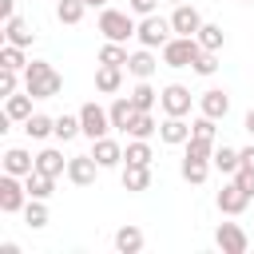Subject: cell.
Instances as JSON below:
<instances>
[{"label":"cell","mask_w":254,"mask_h":254,"mask_svg":"<svg viewBox=\"0 0 254 254\" xmlns=\"http://www.w3.org/2000/svg\"><path fill=\"white\" fill-rule=\"evenodd\" d=\"M24 91H32L36 99H52V95L64 91V75L48 60H28V67H24Z\"/></svg>","instance_id":"1"},{"label":"cell","mask_w":254,"mask_h":254,"mask_svg":"<svg viewBox=\"0 0 254 254\" xmlns=\"http://www.w3.org/2000/svg\"><path fill=\"white\" fill-rule=\"evenodd\" d=\"M202 52H206V48L198 44V36H171V40L159 48V56H163L167 67H194V60H198Z\"/></svg>","instance_id":"2"},{"label":"cell","mask_w":254,"mask_h":254,"mask_svg":"<svg viewBox=\"0 0 254 254\" xmlns=\"http://www.w3.org/2000/svg\"><path fill=\"white\" fill-rule=\"evenodd\" d=\"M99 32L103 40H115V44H127L135 32H139V20L135 12H119V8H99Z\"/></svg>","instance_id":"3"},{"label":"cell","mask_w":254,"mask_h":254,"mask_svg":"<svg viewBox=\"0 0 254 254\" xmlns=\"http://www.w3.org/2000/svg\"><path fill=\"white\" fill-rule=\"evenodd\" d=\"M171 36H175V28H171V16H167V20H163L159 12H151V16H139V32H135V40H139L143 48H155V52H159V48H163Z\"/></svg>","instance_id":"4"},{"label":"cell","mask_w":254,"mask_h":254,"mask_svg":"<svg viewBox=\"0 0 254 254\" xmlns=\"http://www.w3.org/2000/svg\"><path fill=\"white\" fill-rule=\"evenodd\" d=\"M28 206V187L20 175H0V214H24Z\"/></svg>","instance_id":"5"},{"label":"cell","mask_w":254,"mask_h":254,"mask_svg":"<svg viewBox=\"0 0 254 254\" xmlns=\"http://www.w3.org/2000/svg\"><path fill=\"white\" fill-rule=\"evenodd\" d=\"M79 127H83V135L95 143V139H103L107 131H111V115H107V107H99L95 99H87L83 107H79Z\"/></svg>","instance_id":"6"},{"label":"cell","mask_w":254,"mask_h":254,"mask_svg":"<svg viewBox=\"0 0 254 254\" xmlns=\"http://www.w3.org/2000/svg\"><path fill=\"white\" fill-rule=\"evenodd\" d=\"M190 103H194V95H190V87H183V83H167V87L159 91L163 115H190Z\"/></svg>","instance_id":"7"},{"label":"cell","mask_w":254,"mask_h":254,"mask_svg":"<svg viewBox=\"0 0 254 254\" xmlns=\"http://www.w3.org/2000/svg\"><path fill=\"white\" fill-rule=\"evenodd\" d=\"M214 246H218L222 254H246L250 238H246V230H242L238 222H218V230H214Z\"/></svg>","instance_id":"8"},{"label":"cell","mask_w":254,"mask_h":254,"mask_svg":"<svg viewBox=\"0 0 254 254\" xmlns=\"http://www.w3.org/2000/svg\"><path fill=\"white\" fill-rule=\"evenodd\" d=\"M206 20H202V12L187 0V4H175V12H171V28H175V36H198V28H202Z\"/></svg>","instance_id":"9"},{"label":"cell","mask_w":254,"mask_h":254,"mask_svg":"<svg viewBox=\"0 0 254 254\" xmlns=\"http://www.w3.org/2000/svg\"><path fill=\"white\" fill-rule=\"evenodd\" d=\"M99 171H103V167L95 163V155H71V159H67V179H71L75 187H91Z\"/></svg>","instance_id":"10"},{"label":"cell","mask_w":254,"mask_h":254,"mask_svg":"<svg viewBox=\"0 0 254 254\" xmlns=\"http://www.w3.org/2000/svg\"><path fill=\"white\" fill-rule=\"evenodd\" d=\"M159 139H163L167 147H183V143L190 139V123H187V115H163V123H159Z\"/></svg>","instance_id":"11"},{"label":"cell","mask_w":254,"mask_h":254,"mask_svg":"<svg viewBox=\"0 0 254 254\" xmlns=\"http://www.w3.org/2000/svg\"><path fill=\"white\" fill-rule=\"evenodd\" d=\"M214 202H218V210H222V214H242V210L250 206V194H246V190L230 179V183L218 190V198H214Z\"/></svg>","instance_id":"12"},{"label":"cell","mask_w":254,"mask_h":254,"mask_svg":"<svg viewBox=\"0 0 254 254\" xmlns=\"http://www.w3.org/2000/svg\"><path fill=\"white\" fill-rule=\"evenodd\" d=\"M198 111L210 115V119H226V111H230V95H226L222 87H206V91L198 95Z\"/></svg>","instance_id":"13"},{"label":"cell","mask_w":254,"mask_h":254,"mask_svg":"<svg viewBox=\"0 0 254 254\" xmlns=\"http://www.w3.org/2000/svg\"><path fill=\"white\" fill-rule=\"evenodd\" d=\"M155 67H159L155 48H143V44H139V52H131V60H127V71H131L135 79H151V75H155Z\"/></svg>","instance_id":"14"},{"label":"cell","mask_w":254,"mask_h":254,"mask_svg":"<svg viewBox=\"0 0 254 254\" xmlns=\"http://www.w3.org/2000/svg\"><path fill=\"white\" fill-rule=\"evenodd\" d=\"M135 111H139V107L131 103V95H115V99H111V107H107V115H111V127L127 135V127H131Z\"/></svg>","instance_id":"15"},{"label":"cell","mask_w":254,"mask_h":254,"mask_svg":"<svg viewBox=\"0 0 254 254\" xmlns=\"http://www.w3.org/2000/svg\"><path fill=\"white\" fill-rule=\"evenodd\" d=\"M91 155H95V163H99L103 171H111V167H119V163H123V147H119L115 139H107V135L91 143Z\"/></svg>","instance_id":"16"},{"label":"cell","mask_w":254,"mask_h":254,"mask_svg":"<svg viewBox=\"0 0 254 254\" xmlns=\"http://www.w3.org/2000/svg\"><path fill=\"white\" fill-rule=\"evenodd\" d=\"M4 171L24 179V175H32V171H36V155H32V151H24V147H8V151H4Z\"/></svg>","instance_id":"17"},{"label":"cell","mask_w":254,"mask_h":254,"mask_svg":"<svg viewBox=\"0 0 254 254\" xmlns=\"http://www.w3.org/2000/svg\"><path fill=\"white\" fill-rule=\"evenodd\" d=\"M32 40H36V32H32V24H28L24 16L4 20V44H20V48H28Z\"/></svg>","instance_id":"18"},{"label":"cell","mask_w":254,"mask_h":254,"mask_svg":"<svg viewBox=\"0 0 254 254\" xmlns=\"http://www.w3.org/2000/svg\"><path fill=\"white\" fill-rule=\"evenodd\" d=\"M119 87H123V67L99 64V67H95V91H99V95H115Z\"/></svg>","instance_id":"19"},{"label":"cell","mask_w":254,"mask_h":254,"mask_svg":"<svg viewBox=\"0 0 254 254\" xmlns=\"http://www.w3.org/2000/svg\"><path fill=\"white\" fill-rule=\"evenodd\" d=\"M36 171H44V175H52V179L67 175V159H64V151H56V147H44V151L36 155Z\"/></svg>","instance_id":"20"},{"label":"cell","mask_w":254,"mask_h":254,"mask_svg":"<svg viewBox=\"0 0 254 254\" xmlns=\"http://www.w3.org/2000/svg\"><path fill=\"white\" fill-rule=\"evenodd\" d=\"M32 99H36L32 91H16V95H8V99H4V115H8L12 123H24V119L32 115Z\"/></svg>","instance_id":"21"},{"label":"cell","mask_w":254,"mask_h":254,"mask_svg":"<svg viewBox=\"0 0 254 254\" xmlns=\"http://www.w3.org/2000/svg\"><path fill=\"white\" fill-rule=\"evenodd\" d=\"M151 187V167H139V163H123V190L139 194Z\"/></svg>","instance_id":"22"},{"label":"cell","mask_w":254,"mask_h":254,"mask_svg":"<svg viewBox=\"0 0 254 254\" xmlns=\"http://www.w3.org/2000/svg\"><path fill=\"white\" fill-rule=\"evenodd\" d=\"M143 242H147V238H143V230H139V226H131V222L115 230V250H119V254H139V250H143Z\"/></svg>","instance_id":"23"},{"label":"cell","mask_w":254,"mask_h":254,"mask_svg":"<svg viewBox=\"0 0 254 254\" xmlns=\"http://www.w3.org/2000/svg\"><path fill=\"white\" fill-rule=\"evenodd\" d=\"M210 163H214V171H218V175H226V179H230V175L242 167V155H238V147H226V143H222V147H214V159H210Z\"/></svg>","instance_id":"24"},{"label":"cell","mask_w":254,"mask_h":254,"mask_svg":"<svg viewBox=\"0 0 254 254\" xmlns=\"http://www.w3.org/2000/svg\"><path fill=\"white\" fill-rule=\"evenodd\" d=\"M24 135H28V139H48V135H56V119L32 111V115L24 119Z\"/></svg>","instance_id":"25"},{"label":"cell","mask_w":254,"mask_h":254,"mask_svg":"<svg viewBox=\"0 0 254 254\" xmlns=\"http://www.w3.org/2000/svg\"><path fill=\"white\" fill-rule=\"evenodd\" d=\"M24 187H28V198H52L56 179L44 175V171H32V175H24Z\"/></svg>","instance_id":"26"},{"label":"cell","mask_w":254,"mask_h":254,"mask_svg":"<svg viewBox=\"0 0 254 254\" xmlns=\"http://www.w3.org/2000/svg\"><path fill=\"white\" fill-rule=\"evenodd\" d=\"M127 135H131V139H151V135H159V119H155L151 111H135Z\"/></svg>","instance_id":"27"},{"label":"cell","mask_w":254,"mask_h":254,"mask_svg":"<svg viewBox=\"0 0 254 254\" xmlns=\"http://www.w3.org/2000/svg\"><path fill=\"white\" fill-rule=\"evenodd\" d=\"M214 139H198V135H190L187 143H183V159H202V163H210L214 159Z\"/></svg>","instance_id":"28"},{"label":"cell","mask_w":254,"mask_h":254,"mask_svg":"<svg viewBox=\"0 0 254 254\" xmlns=\"http://www.w3.org/2000/svg\"><path fill=\"white\" fill-rule=\"evenodd\" d=\"M127 60H131V52H127V44H115V40H103V48H99V64H111V67H127Z\"/></svg>","instance_id":"29"},{"label":"cell","mask_w":254,"mask_h":254,"mask_svg":"<svg viewBox=\"0 0 254 254\" xmlns=\"http://www.w3.org/2000/svg\"><path fill=\"white\" fill-rule=\"evenodd\" d=\"M151 159H155V151H151V143H147V139H131V143L123 147V163H139V167H151Z\"/></svg>","instance_id":"30"},{"label":"cell","mask_w":254,"mask_h":254,"mask_svg":"<svg viewBox=\"0 0 254 254\" xmlns=\"http://www.w3.org/2000/svg\"><path fill=\"white\" fill-rule=\"evenodd\" d=\"M210 167H214V163H202V159H183V163H179V175H183L187 183L202 187V183H206V175H210Z\"/></svg>","instance_id":"31"},{"label":"cell","mask_w":254,"mask_h":254,"mask_svg":"<svg viewBox=\"0 0 254 254\" xmlns=\"http://www.w3.org/2000/svg\"><path fill=\"white\" fill-rule=\"evenodd\" d=\"M83 12H87V4H83V0H56V20H60V24H67V28H71V24H79V20H83Z\"/></svg>","instance_id":"32"},{"label":"cell","mask_w":254,"mask_h":254,"mask_svg":"<svg viewBox=\"0 0 254 254\" xmlns=\"http://www.w3.org/2000/svg\"><path fill=\"white\" fill-rule=\"evenodd\" d=\"M131 103H135L139 111H155V103H159V91L151 87V79H139V83H135V91H131Z\"/></svg>","instance_id":"33"},{"label":"cell","mask_w":254,"mask_h":254,"mask_svg":"<svg viewBox=\"0 0 254 254\" xmlns=\"http://www.w3.org/2000/svg\"><path fill=\"white\" fill-rule=\"evenodd\" d=\"M24 222H28L32 230H44V226H48V198H28V206H24Z\"/></svg>","instance_id":"34"},{"label":"cell","mask_w":254,"mask_h":254,"mask_svg":"<svg viewBox=\"0 0 254 254\" xmlns=\"http://www.w3.org/2000/svg\"><path fill=\"white\" fill-rule=\"evenodd\" d=\"M75 135H83V127H79V111H75V115H56V139H60V143H71Z\"/></svg>","instance_id":"35"},{"label":"cell","mask_w":254,"mask_h":254,"mask_svg":"<svg viewBox=\"0 0 254 254\" xmlns=\"http://www.w3.org/2000/svg\"><path fill=\"white\" fill-rule=\"evenodd\" d=\"M198 44H202L206 52H218V48L226 44V32H222V24H202V28H198Z\"/></svg>","instance_id":"36"},{"label":"cell","mask_w":254,"mask_h":254,"mask_svg":"<svg viewBox=\"0 0 254 254\" xmlns=\"http://www.w3.org/2000/svg\"><path fill=\"white\" fill-rule=\"evenodd\" d=\"M0 67H16V71H24V67H28L24 48H20V44H4V48H0Z\"/></svg>","instance_id":"37"},{"label":"cell","mask_w":254,"mask_h":254,"mask_svg":"<svg viewBox=\"0 0 254 254\" xmlns=\"http://www.w3.org/2000/svg\"><path fill=\"white\" fill-rule=\"evenodd\" d=\"M20 75H24V71H16V67H0V95H4V99L20 91Z\"/></svg>","instance_id":"38"},{"label":"cell","mask_w":254,"mask_h":254,"mask_svg":"<svg viewBox=\"0 0 254 254\" xmlns=\"http://www.w3.org/2000/svg\"><path fill=\"white\" fill-rule=\"evenodd\" d=\"M218 119H210V115H198L194 123H190V135H198V139H218V127H214Z\"/></svg>","instance_id":"39"},{"label":"cell","mask_w":254,"mask_h":254,"mask_svg":"<svg viewBox=\"0 0 254 254\" xmlns=\"http://www.w3.org/2000/svg\"><path fill=\"white\" fill-rule=\"evenodd\" d=\"M190 71H194V75H206V79H210V75L218 71V56H214V52H202V56L194 60V67H190Z\"/></svg>","instance_id":"40"},{"label":"cell","mask_w":254,"mask_h":254,"mask_svg":"<svg viewBox=\"0 0 254 254\" xmlns=\"http://www.w3.org/2000/svg\"><path fill=\"white\" fill-rule=\"evenodd\" d=\"M230 179H234V183H238V187H242V190H246V194L254 198V171H246V167H238V171H234Z\"/></svg>","instance_id":"41"},{"label":"cell","mask_w":254,"mask_h":254,"mask_svg":"<svg viewBox=\"0 0 254 254\" xmlns=\"http://www.w3.org/2000/svg\"><path fill=\"white\" fill-rule=\"evenodd\" d=\"M159 4H163V0H127V8H131L135 16H151V12H159Z\"/></svg>","instance_id":"42"},{"label":"cell","mask_w":254,"mask_h":254,"mask_svg":"<svg viewBox=\"0 0 254 254\" xmlns=\"http://www.w3.org/2000/svg\"><path fill=\"white\" fill-rule=\"evenodd\" d=\"M16 16V0H0V20H12Z\"/></svg>","instance_id":"43"},{"label":"cell","mask_w":254,"mask_h":254,"mask_svg":"<svg viewBox=\"0 0 254 254\" xmlns=\"http://www.w3.org/2000/svg\"><path fill=\"white\" fill-rule=\"evenodd\" d=\"M238 155H242V167L254 171V147H238Z\"/></svg>","instance_id":"44"},{"label":"cell","mask_w":254,"mask_h":254,"mask_svg":"<svg viewBox=\"0 0 254 254\" xmlns=\"http://www.w3.org/2000/svg\"><path fill=\"white\" fill-rule=\"evenodd\" d=\"M242 127H246V131H250V135H254V107H250V111H246V119H242Z\"/></svg>","instance_id":"45"},{"label":"cell","mask_w":254,"mask_h":254,"mask_svg":"<svg viewBox=\"0 0 254 254\" xmlns=\"http://www.w3.org/2000/svg\"><path fill=\"white\" fill-rule=\"evenodd\" d=\"M87 8H107V0H83Z\"/></svg>","instance_id":"46"},{"label":"cell","mask_w":254,"mask_h":254,"mask_svg":"<svg viewBox=\"0 0 254 254\" xmlns=\"http://www.w3.org/2000/svg\"><path fill=\"white\" fill-rule=\"evenodd\" d=\"M163 4H171V8H175V4H187V0H163Z\"/></svg>","instance_id":"47"}]
</instances>
